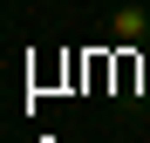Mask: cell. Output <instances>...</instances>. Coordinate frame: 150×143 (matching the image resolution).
I'll return each mask as SVG.
<instances>
[{
    "instance_id": "6da1fadb",
    "label": "cell",
    "mask_w": 150,
    "mask_h": 143,
    "mask_svg": "<svg viewBox=\"0 0 150 143\" xmlns=\"http://www.w3.org/2000/svg\"><path fill=\"white\" fill-rule=\"evenodd\" d=\"M109 34H116L123 48L150 41V7H116V14H109Z\"/></svg>"
}]
</instances>
